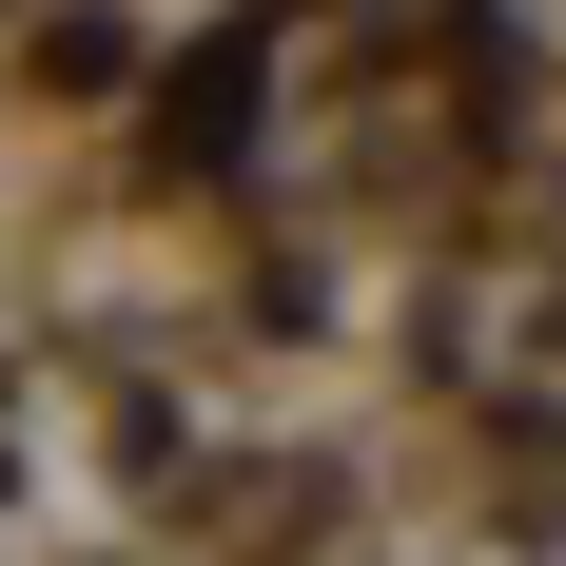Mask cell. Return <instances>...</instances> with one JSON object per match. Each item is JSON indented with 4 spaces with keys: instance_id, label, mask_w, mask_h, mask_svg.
Here are the masks:
<instances>
[{
    "instance_id": "6da1fadb",
    "label": "cell",
    "mask_w": 566,
    "mask_h": 566,
    "mask_svg": "<svg viewBox=\"0 0 566 566\" xmlns=\"http://www.w3.org/2000/svg\"><path fill=\"white\" fill-rule=\"evenodd\" d=\"M234 117H254V40H216L176 78V157H234Z\"/></svg>"
}]
</instances>
